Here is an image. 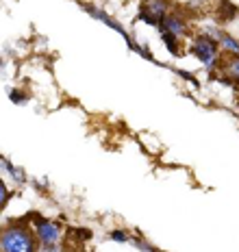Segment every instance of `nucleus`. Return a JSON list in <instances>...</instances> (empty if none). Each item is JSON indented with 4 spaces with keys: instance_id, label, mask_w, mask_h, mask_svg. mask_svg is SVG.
Returning a JSON list of instances; mask_svg holds the SVG:
<instances>
[{
    "instance_id": "obj_10",
    "label": "nucleus",
    "mask_w": 239,
    "mask_h": 252,
    "mask_svg": "<svg viewBox=\"0 0 239 252\" xmlns=\"http://www.w3.org/2000/svg\"><path fill=\"white\" fill-rule=\"evenodd\" d=\"M9 200V193H7V187H4V183H0V202H2V207L7 204Z\"/></svg>"
},
{
    "instance_id": "obj_4",
    "label": "nucleus",
    "mask_w": 239,
    "mask_h": 252,
    "mask_svg": "<svg viewBox=\"0 0 239 252\" xmlns=\"http://www.w3.org/2000/svg\"><path fill=\"white\" fill-rule=\"evenodd\" d=\"M59 235L61 233H59V226H57V224L37 218V237L41 239L44 246H55L57 241H59Z\"/></svg>"
},
{
    "instance_id": "obj_1",
    "label": "nucleus",
    "mask_w": 239,
    "mask_h": 252,
    "mask_svg": "<svg viewBox=\"0 0 239 252\" xmlns=\"http://www.w3.org/2000/svg\"><path fill=\"white\" fill-rule=\"evenodd\" d=\"M2 252H35L33 235L20 226L7 228L2 233Z\"/></svg>"
},
{
    "instance_id": "obj_8",
    "label": "nucleus",
    "mask_w": 239,
    "mask_h": 252,
    "mask_svg": "<svg viewBox=\"0 0 239 252\" xmlns=\"http://www.w3.org/2000/svg\"><path fill=\"white\" fill-rule=\"evenodd\" d=\"M161 33H163V44L168 46V50L172 52V55H176V52H179V48H176V37L174 35H170L168 31H161Z\"/></svg>"
},
{
    "instance_id": "obj_3",
    "label": "nucleus",
    "mask_w": 239,
    "mask_h": 252,
    "mask_svg": "<svg viewBox=\"0 0 239 252\" xmlns=\"http://www.w3.org/2000/svg\"><path fill=\"white\" fill-rule=\"evenodd\" d=\"M168 15V0H148L142 9V20L148 24H161Z\"/></svg>"
},
{
    "instance_id": "obj_5",
    "label": "nucleus",
    "mask_w": 239,
    "mask_h": 252,
    "mask_svg": "<svg viewBox=\"0 0 239 252\" xmlns=\"http://www.w3.org/2000/svg\"><path fill=\"white\" fill-rule=\"evenodd\" d=\"M161 31H168V33L174 35V37H180V35H185L187 24L180 15H165L163 22H161Z\"/></svg>"
},
{
    "instance_id": "obj_11",
    "label": "nucleus",
    "mask_w": 239,
    "mask_h": 252,
    "mask_svg": "<svg viewBox=\"0 0 239 252\" xmlns=\"http://www.w3.org/2000/svg\"><path fill=\"white\" fill-rule=\"evenodd\" d=\"M111 239H116V241H126V235L120 233V230H116V233H111Z\"/></svg>"
},
{
    "instance_id": "obj_7",
    "label": "nucleus",
    "mask_w": 239,
    "mask_h": 252,
    "mask_svg": "<svg viewBox=\"0 0 239 252\" xmlns=\"http://www.w3.org/2000/svg\"><path fill=\"white\" fill-rule=\"evenodd\" d=\"M220 46H224V48L228 52H235V55H239V41L237 39H233L231 35H224V33H220Z\"/></svg>"
},
{
    "instance_id": "obj_2",
    "label": "nucleus",
    "mask_w": 239,
    "mask_h": 252,
    "mask_svg": "<svg viewBox=\"0 0 239 252\" xmlns=\"http://www.w3.org/2000/svg\"><path fill=\"white\" fill-rule=\"evenodd\" d=\"M191 52H194V57H198V61L205 67H213L217 61V44L211 37H207V35H198L194 39Z\"/></svg>"
},
{
    "instance_id": "obj_6",
    "label": "nucleus",
    "mask_w": 239,
    "mask_h": 252,
    "mask_svg": "<svg viewBox=\"0 0 239 252\" xmlns=\"http://www.w3.org/2000/svg\"><path fill=\"white\" fill-rule=\"evenodd\" d=\"M85 9H87V11H90V13H91L96 20H102V22H105L107 26H111V29H116L120 35H124V37H126V33H124V29H122V26H120V24H118L113 18H109V15H107L105 11H100V9H96V7H90V4H85Z\"/></svg>"
},
{
    "instance_id": "obj_9",
    "label": "nucleus",
    "mask_w": 239,
    "mask_h": 252,
    "mask_svg": "<svg viewBox=\"0 0 239 252\" xmlns=\"http://www.w3.org/2000/svg\"><path fill=\"white\" fill-rule=\"evenodd\" d=\"M228 74L239 81V57H233V59L228 61Z\"/></svg>"
}]
</instances>
